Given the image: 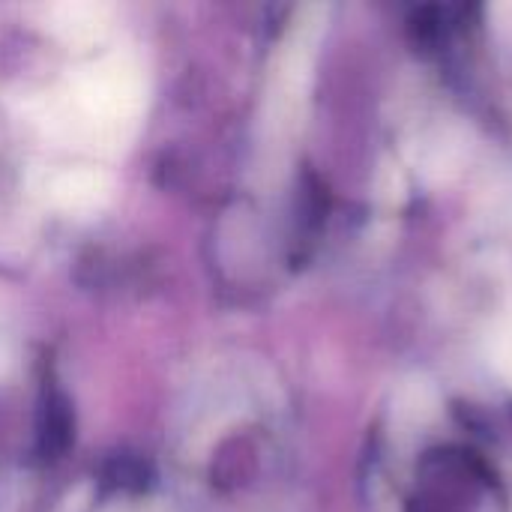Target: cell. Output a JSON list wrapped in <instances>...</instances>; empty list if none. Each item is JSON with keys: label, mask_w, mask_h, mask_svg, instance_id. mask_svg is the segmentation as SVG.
Instances as JSON below:
<instances>
[{"label": "cell", "mask_w": 512, "mask_h": 512, "mask_svg": "<svg viewBox=\"0 0 512 512\" xmlns=\"http://www.w3.org/2000/svg\"><path fill=\"white\" fill-rule=\"evenodd\" d=\"M141 111V69L126 57H102L81 66L60 93L42 99L36 120L66 144L105 150L132 135Z\"/></svg>", "instance_id": "1"}, {"label": "cell", "mask_w": 512, "mask_h": 512, "mask_svg": "<svg viewBox=\"0 0 512 512\" xmlns=\"http://www.w3.org/2000/svg\"><path fill=\"white\" fill-rule=\"evenodd\" d=\"M30 15H36L39 27H45L51 36H57L66 45H90L102 39L108 30L111 9L105 3H42L33 6Z\"/></svg>", "instance_id": "2"}, {"label": "cell", "mask_w": 512, "mask_h": 512, "mask_svg": "<svg viewBox=\"0 0 512 512\" xmlns=\"http://www.w3.org/2000/svg\"><path fill=\"white\" fill-rule=\"evenodd\" d=\"M45 198L63 210V213H93L102 210L111 198V180L108 174L96 171V168H66L57 171L45 180Z\"/></svg>", "instance_id": "3"}, {"label": "cell", "mask_w": 512, "mask_h": 512, "mask_svg": "<svg viewBox=\"0 0 512 512\" xmlns=\"http://www.w3.org/2000/svg\"><path fill=\"white\" fill-rule=\"evenodd\" d=\"M0 369H3V351H0Z\"/></svg>", "instance_id": "4"}]
</instances>
